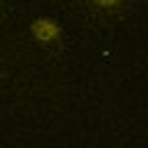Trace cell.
Masks as SVG:
<instances>
[{"instance_id":"cell-1","label":"cell","mask_w":148,"mask_h":148,"mask_svg":"<svg viewBox=\"0 0 148 148\" xmlns=\"http://www.w3.org/2000/svg\"><path fill=\"white\" fill-rule=\"evenodd\" d=\"M29 35L37 47L53 51V53H60L66 41V33L64 27L58 18L53 16H37L31 21L29 25Z\"/></svg>"},{"instance_id":"cell-2","label":"cell","mask_w":148,"mask_h":148,"mask_svg":"<svg viewBox=\"0 0 148 148\" xmlns=\"http://www.w3.org/2000/svg\"><path fill=\"white\" fill-rule=\"evenodd\" d=\"M82 6L95 16L101 18H117L132 8L134 0H80Z\"/></svg>"},{"instance_id":"cell-3","label":"cell","mask_w":148,"mask_h":148,"mask_svg":"<svg viewBox=\"0 0 148 148\" xmlns=\"http://www.w3.org/2000/svg\"><path fill=\"white\" fill-rule=\"evenodd\" d=\"M4 8H6V0H0V16H2Z\"/></svg>"},{"instance_id":"cell-4","label":"cell","mask_w":148,"mask_h":148,"mask_svg":"<svg viewBox=\"0 0 148 148\" xmlns=\"http://www.w3.org/2000/svg\"><path fill=\"white\" fill-rule=\"evenodd\" d=\"M0 70H2V56H0Z\"/></svg>"}]
</instances>
